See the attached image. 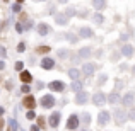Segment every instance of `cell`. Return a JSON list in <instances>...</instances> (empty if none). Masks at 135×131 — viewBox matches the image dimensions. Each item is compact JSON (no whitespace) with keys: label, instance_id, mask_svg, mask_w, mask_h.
Masks as SVG:
<instances>
[{"label":"cell","instance_id":"1","mask_svg":"<svg viewBox=\"0 0 135 131\" xmlns=\"http://www.w3.org/2000/svg\"><path fill=\"white\" fill-rule=\"evenodd\" d=\"M55 106V97H53L51 94H46L41 97V107L43 109H50V107H53Z\"/></svg>","mask_w":135,"mask_h":131},{"label":"cell","instance_id":"2","mask_svg":"<svg viewBox=\"0 0 135 131\" xmlns=\"http://www.w3.org/2000/svg\"><path fill=\"white\" fill-rule=\"evenodd\" d=\"M109 119H111V116H109V112L108 111H101L98 114V124L99 126H106L109 123Z\"/></svg>","mask_w":135,"mask_h":131},{"label":"cell","instance_id":"3","mask_svg":"<svg viewBox=\"0 0 135 131\" xmlns=\"http://www.w3.org/2000/svg\"><path fill=\"white\" fill-rule=\"evenodd\" d=\"M94 70H96L94 63H86V65L82 66V70H80V73H82L84 77H91L92 73H94Z\"/></svg>","mask_w":135,"mask_h":131},{"label":"cell","instance_id":"4","mask_svg":"<svg viewBox=\"0 0 135 131\" xmlns=\"http://www.w3.org/2000/svg\"><path fill=\"white\" fill-rule=\"evenodd\" d=\"M79 118H77L75 114L69 116V121H67V129H77V126H79Z\"/></svg>","mask_w":135,"mask_h":131},{"label":"cell","instance_id":"5","mask_svg":"<svg viewBox=\"0 0 135 131\" xmlns=\"http://www.w3.org/2000/svg\"><path fill=\"white\" fill-rule=\"evenodd\" d=\"M122 102H123V106L130 107V106L135 102V94H133V92H128V94H125V95H123V99H122Z\"/></svg>","mask_w":135,"mask_h":131},{"label":"cell","instance_id":"6","mask_svg":"<svg viewBox=\"0 0 135 131\" xmlns=\"http://www.w3.org/2000/svg\"><path fill=\"white\" fill-rule=\"evenodd\" d=\"M87 101H89V94H87V92H84V90H82V92H79V94L75 95V102H77L79 106L86 104Z\"/></svg>","mask_w":135,"mask_h":131},{"label":"cell","instance_id":"7","mask_svg":"<svg viewBox=\"0 0 135 131\" xmlns=\"http://www.w3.org/2000/svg\"><path fill=\"white\" fill-rule=\"evenodd\" d=\"M123 121H125V111H123V109H116L115 111V123L118 126H122Z\"/></svg>","mask_w":135,"mask_h":131},{"label":"cell","instance_id":"8","mask_svg":"<svg viewBox=\"0 0 135 131\" xmlns=\"http://www.w3.org/2000/svg\"><path fill=\"white\" fill-rule=\"evenodd\" d=\"M60 118H62V116H60L58 111L51 112V116H50V126H51V128H56V126L60 124Z\"/></svg>","mask_w":135,"mask_h":131},{"label":"cell","instance_id":"9","mask_svg":"<svg viewBox=\"0 0 135 131\" xmlns=\"http://www.w3.org/2000/svg\"><path fill=\"white\" fill-rule=\"evenodd\" d=\"M92 102H94L96 106H103V104L106 102L104 94H103V92H96V94H94V97H92Z\"/></svg>","mask_w":135,"mask_h":131},{"label":"cell","instance_id":"10","mask_svg":"<svg viewBox=\"0 0 135 131\" xmlns=\"http://www.w3.org/2000/svg\"><path fill=\"white\" fill-rule=\"evenodd\" d=\"M55 22L58 24V26H67V22H69L67 14H56L55 15Z\"/></svg>","mask_w":135,"mask_h":131},{"label":"cell","instance_id":"11","mask_svg":"<svg viewBox=\"0 0 135 131\" xmlns=\"http://www.w3.org/2000/svg\"><path fill=\"white\" fill-rule=\"evenodd\" d=\"M79 36L80 38H92V36H94V31H92L91 27H86V26H84V27H80Z\"/></svg>","mask_w":135,"mask_h":131},{"label":"cell","instance_id":"12","mask_svg":"<svg viewBox=\"0 0 135 131\" xmlns=\"http://www.w3.org/2000/svg\"><path fill=\"white\" fill-rule=\"evenodd\" d=\"M50 88H51L53 92H62L63 88H65V85H63V82H60V80H55V82L50 83Z\"/></svg>","mask_w":135,"mask_h":131},{"label":"cell","instance_id":"13","mask_svg":"<svg viewBox=\"0 0 135 131\" xmlns=\"http://www.w3.org/2000/svg\"><path fill=\"white\" fill-rule=\"evenodd\" d=\"M41 66H43L45 70H51L53 66H55V61H53V58H43L41 60Z\"/></svg>","mask_w":135,"mask_h":131},{"label":"cell","instance_id":"14","mask_svg":"<svg viewBox=\"0 0 135 131\" xmlns=\"http://www.w3.org/2000/svg\"><path fill=\"white\" fill-rule=\"evenodd\" d=\"M34 104H36V102H34V97H33V95H27V97L24 99V106L27 107V111H33Z\"/></svg>","mask_w":135,"mask_h":131},{"label":"cell","instance_id":"15","mask_svg":"<svg viewBox=\"0 0 135 131\" xmlns=\"http://www.w3.org/2000/svg\"><path fill=\"white\" fill-rule=\"evenodd\" d=\"M122 55L125 56V58H130V56L133 55V48H132L130 44H125V46L122 48Z\"/></svg>","mask_w":135,"mask_h":131},{"label":"cell","instance_id":"16","mask_svg":"<svg viewBox=\"0 0 135 131\" xmlns=\"http://www.w3.org/2000/svg\"><path fill=\"white\" fill-rule=\"evenodd\" d=\"M82 87H84V83H82V80H75V82H72V85H70V88H72L74 92H82Z\"/></svg>","mask_w":135,"mask_h":131},{"label":"cell","instance_id":"17","mask_svg":"<svg viewBox=\"0 0 135 131\" xmlns=\"http://www.w3.org/2000/svg\"><path fill=\"white\" fill-rule=\"evenodd\" d=\"M92 55V49L91 48H82V49H79V58H89V56Z\"/></svg>","mask_w":135,"mask_h":131},{"label":"cell","instance_id":"18","mask_svg":"<svg viewBox=\"0 0 135 131\" xmlns=\"http://www.w3.org/2000/svg\"><path fill=\"white\" fill-rule=\"evenodd\" d=\"M38 33H40V36H46V34L50 33L48 24H40V26H38Z\"/></svg>","mask_w":135,"mask_h":131},{"label":"cell","instance_id":"19","mask_svg":"<svg viewBox=\"0 0 135 131\" xmlns=\"http://www.w3.org/2000/svg\"><path fill=\"white\" fill-rule=\"evenodd\" d=\"M69 77L74 80V82H75V80H79V77H80V72H79L77 68H70V70H69Z\"/></svg>","mask_w":135,"mask_h":131},{"label":"cell","instance_id":"20","mask_svg":"<svg viewBox=\"0 0 135 131\" xmlns=\"http://www.w3.org/2000/svg\"><path fill=\"white\" fill-rule=\"evenodd\" d=\"M118 101H120V95H118V92H111V94L108 95V102H109V104H116Z\"/></svg>","mask_w":135,"mask_h":131},{"label":"cell","instance_id":"21","mask_svg":"<svg viewBox=\"0 0 135 131\" xmlns=\"http://www.w3.org/2000/svg\"><path fill=\"white\" fill-rule=\"evenodd\" d=\"M21 80H22L24 83H29L31 80H33V75H31L29 72H21Z\"/></svg>","mask_w":135,"mask_h":131},{"label":"cell","instance_id":"22","mask_svg":"<svg viewBox=\"0 0 135 131\" xmlns=\"http://www.w3.org/2000/svg\"><path fill=\"white\" fill-rule=\"evenodd\" d=\"M80 119H82V123H84V126H87L91 123V114L89 112H84L82 116H80Z\"/></svg>","mask_w":135,"mask_h":131},{"label":"cell","instance_id":"23","mask_svg":"<svg viewBox=\"0 0 135 131\" xmlns=\"http://www.w3.org/2000/svg\"><path fill=\"white\" fill-rule=\"evenodd\" d=\"M92 5H94L98 10H103V9H106L108 3H106V2H98V0H96V2H92Z\"/></svg>","mask_w":135,"mask_h":131},{"label":"cell","instance_id":"24","mask_svg":"<svg viewBox=\"0 0 135 131\" xmlns=\"http://www.w3.org/2000/svg\"><path fill=\"white\" fill-rule=\"evenodd\" d=\"M65 38L70 41V43H74V44H75L77 41H79V39H77V36H75V34H70V33H67V34H65Z\"/></svg>","mask_w":135,"mask_h":131},{"label":"cell","instance_id":"25","mask_svg":"<svg viewBox=\"0 0 135 131\" xmlns=\"http://www.w3.org/2000/svg\"><path fill=\"white\" fill-rule=\"evenodd\" d=\"M58 56H60L62 60L69 58V49H58Z\"/></svg>","mask_w":135,"mask_h":131},{"label":"cell","instance_id":"26","mask_svg":"<svg viewBox=\"0 0 135 131\" xmlns=\"http://www.w3.org/2000/svg\"><path fill=\"white\" fill-rule=\"evenodd\" d=\"M9 131H17V123L14 121V119H9Z\"/></svg>","mask_w":135,"mask_h":131},{"label":"cell","instance_id":"27","mask_svg":"<svg viewBox=\"0 0 135 131\" xmlns=\"http://www.w3.org/2000/svg\"><path fill=\"white\" fill-rule=\"evenodd\" d=\"M26 118L27 119H34V118H36V112H34V111H27L26 112Z\"/></svg>","mask_w":135,"mask_h":131},{"label":"cell","instance_id":"28","mask_svg":"<svg viewBox=\"0 0 135 131\" xmlns=\"http://www.w3.org/2000/svg\"><path fill=\"white\" fill-rule=\"evenodd\" d=\"M12 10H14V12H21V2L14 3V5H12Z\"/></svg>","mask_w":135,"mask_h":131},{"label":"cell","instance_id":"29","mask_svg":"<svg viewBox=\"0 0 135 131\" xmlns=\"http://www.w3.org/2000/svg\"><path fill=\"white\" fill-rule=\"evenodd\" d=\"M94 20H96V24H101L103 22V15H101V14H96V15H94Z\"/></svg>","mask_w":135,"mask_h":131},{"label":"cell","instance_id":"30","mask_svg":"<svg viewBox=\"0 0 135 131\" xmlns=\"http://www.w3.org/2000/svg\"><path fill=\"white\" fill-rule=\"evenodd\" d=\"M24 49H26V44H24V43H19V46H17V51H19V53H24Z\"/></svg>","mask_w":135,"mask_h":131},{"label":"cell","instance_id":"31","mask_svg":"<svg viewBox=\"0 0 135 131\" xmlns=\"http://www.w3.org/2000/svg\"><path fill=\"white\" fill-rule=\"evenodd\" d=\"M14 66H16V70H19V72H21V70H22V66H24V63L22 61H17Z\"/></svg>","mask_w":135,"mask_h":131},{"label":"cell","instance_id":"32","mask_svg":"<svg viewBox=\"0 0 135 131\" xmlns=\"http://www.w3.org/2000/svg\"><path fill=\"white\" fill-rule=\"evenodd\" d=\"M106 80H108V77H106V75H101V77H99V83H101V85H103V83H106Z\"/></svg>","mask_w":135,"mask_h":131},{"label":"cell","instance_id":"33","mask_svg":"<svg viewBox=\"0 0 135 131\" xmlns=\"http://www.w3.org/2000/svg\"><path fill=\"white\" fill-rule=\"evenodd\" d=\"M128 118L132 119V121H135V109H132V111L128 112Z\"/></svg>","mask_w":135,"mask_h":131},{"label":"cell","instance_id":"34","mask_svg":"<svg viewBox=\"0 0 135 131\" xmlns=\"http://www.w3.org/2000/svg\"><path fill=\"white\" fill-rule=\"evenodd\" d=\"M67 17H72V15H75V10H72V9H69V10H67Z\"/></svg>","mask_w":135,"mask_h":131},{"label":"cell","instance_id":"35","mask_svg":"<svg viewBox=\"0 0 135 131\" xmlns=\"http://www.w3.org/2000/svg\"><path fill=\"white\" fill-rule=\"evenodd\" d=\"M16 31H17V33H22V31H24L22 24H16Z\"/></svg>","mask_w":135,"mask_h":131},{"label":"cell","instance_id":"36","mask_svg":"<svg viewBox=\"0 0 135 131\" xmlns=\"http://www.w3.org/2000/svg\"><path fill=\"white\" fill-rule=\"evenodd\" d=\"M7 55V53H5V48H3V46H0V56H2V58H3V56H5Z\"/></svg>","mask_w":135,"mask_h":131},{"label":"cell","instance_id":"37","mask_svg":"<svg viewBox=\"0 0 135 131\" xmlns=\"http://www.w3.org/2000/svg\"><path fill=\"white\" fill-rule=\"evenodd\" d=\"M21 90H22L24 94H27V92H29V85H22V88H21Z\"/></svg>","mask_w":135,"mask_h":131},{"label":"cell","instance_id":"38","mask_svg":"<svg viewBox=\"0 0 135 131\" xmlns=\"http://www.w3.org/2000/svg\"><path fill=\"white\" fill-rule=\"evenodd\" d=\"M38 129H40V128H38L36 124H33V126H31V131H38Z\"/></svg>","mask_w":135,"mask_h":131},{"label":"cell","instance_id":"39","mask_svg":"<svg viewBox=\"0 0 135 131\" xmlns=\"http://www.w3.org/2000/svg\"><path fill=\"white\" fill-rule=\"evenodd\" d=\"M3 68H5V63H3V61H0V70H3Z\"/></svg>","mask_w":135,"mask_h":131},{"label":"cell","instance_id":"40","mask_svg":"<svg viewBox=\"0 0 135 131\" xmlns=\"http://www.w3.org/2000/svg\"><path fill=\"white\" fill-rule=\"evenodd\" d=\"M3 112H5V109H3V107H2V106H0V116H2V114H3Z\"/></svg>","mask_w":135,"mask_h":131},{"label":"cell","instance_id":"41","mask_svg":"<svg viewBox=\"0 0 135 131\" xmlns=\"http://www.w3.org/2000/svg\"><path fill=\"white\" fill-rule=\"evenodd\" d=\"M128 131H135V128H130V129H128Z\"/></svg>","mask_w":135,"mask_h":131},{"label":"cell","instance_id":"42","mask_svg":"<svg viewBox=\"0 0 135 131\" xmlns=\"http://www.w3.org/2000/svg\"><path fill=\"white\" fill-rule=\"evenodd\" d=\"M84 131H86V129H84Z\"/></svg>","mask_w":135,"mask_h":131}]
</instances>
